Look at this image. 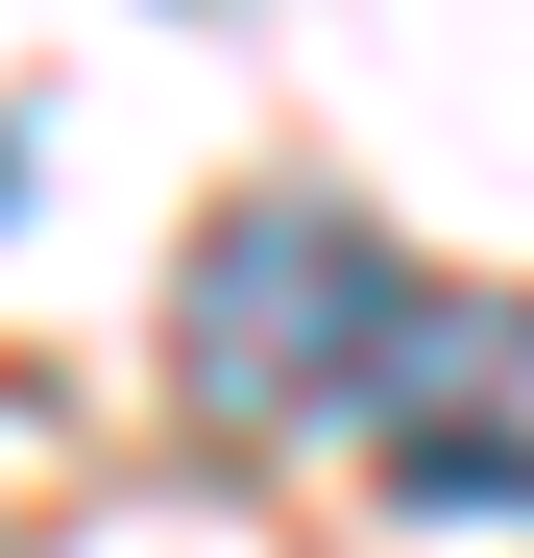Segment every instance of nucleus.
I'll use <instances>...</instances> for the list:
<instances>
[{"instance_id":"1","label":"nucleus","mask_w":534,"mask_h":558,"mask_svg":"<svg viewBox=\"0 0 534 558\" xmlns=\"http://www.w3.org/2000/svg\"><path fill=\"white\" fill-rule=\"evenodd\" d=\"M170 364H195L219 437L389 413V364H413V267L340 219V195H243V219H195V267H170Z\"/></svg>"},{"instance_id":"2","label":"nucleus","mask_w":534,"mask_h":558,"mask_svg":"<svg viewBox=\"0 0 534 558\" xmlns=\"http://www.w3.org/2000/svg\"><path fill=\"white\" fill-rule=\"evenodd\" d=\"M389 510H534V292H486V316H413V364H389Z\"/></svg>"}]
</instances>
